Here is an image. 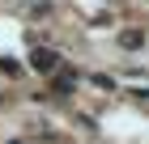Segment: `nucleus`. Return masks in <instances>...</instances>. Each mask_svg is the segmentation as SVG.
<instances>
[{
  "label": "nucleus",
  "instance_id": "f257e3e1",
  "mask_svg": "<svg viewBox=\"0 0 149 144\" xmlns=\"http://www.w3.org/2000/svg\"><path fill=\"white\" fill-rule=\"evenodd\" d=\"M30 64H34V68H38V72H51V68H56V64H60V59H56V55H51V51H34V55H30Z\"/></svg>",
  "mask_w": 149,
  "mask_h": 144
}]
</instances>
